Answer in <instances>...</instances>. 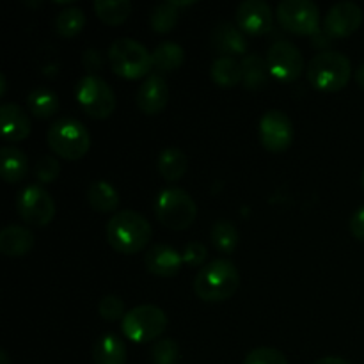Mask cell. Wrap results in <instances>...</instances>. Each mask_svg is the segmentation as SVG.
<instances>
[{"mask_svg":"<svg viewBox=\"0 0 364 364\" xmlns=\"http://www.w3.org/2000/svg\"><path fill=\"white\" fill-rule=\"evenodd\" d=\"M153 237V228L144 215L124 210L114 213L107 223V240L110 247L123 255H135L149 244Z\"/></svg>","mask_w":364,"mask_h":364,"instance_id":"6da1fadb","label":"cell"},{"mask_svg":"<svg viewBox=\"0 0 364 364\" xmlns=\"http://www.w3.org/2000/svg\"><path fill=\"white\" fill-rule=\"evenodd\" d=\"M240 287V272L230 259H213L194 279V291L205 302H223L233 297Z\"/></svg>","mask_w":364,"mask_h":364,"instance_id":"7a4b0ae2","label":"cell"},{"mask_svg":"<svg viewBox=\"0 0 364 364\" xmlns=\"http://www.w3.org/2000/svg\"><path fill=\"white\" fill-rule=\"evenodd\" d=\"M352 77V64L345 53L326 50L309 60L308 80L318 91L336 92L347 87Z\"/></svg>","mask_w":364,"mask_h":364,"instance_id":"3957f363","label":"cell"},{"mask_svg":"<svg viewBox=\"0 0 364 364\" xmlns=\"http://www.w3.org/2000/svg\"><path fill=\"white\" fill-rule=\"evenodd\" d=\"M50 149L66 160H80L91 148V135L87 128L73 117L57 119L46 135Z\"/></svg>","mask_w":364,"mask_h":364,"instance_id":"277c9868","label":"cell"},{"mask_svg":"<svg viewBox=\"0 0 364 364\" xmlns=\"http://www.w3.org/2000/svg\"><path fill=\"white\" fill-rule=\"evenodd\" d=\"M109 63L112 71L123 78H141L148 75L153 68V57L144 45L132 38H121L110 45Z\"/></svg>","mask_w":364,"mask_h":364,"instance_id":"5b68a950","label":"cell"},{"mask_svg":"<svg viewBox=\"0 0 364 364\" xmlns=\"http://www.w3.org/2000/svg\"><path fill=\"white\" fill-rule=\"evenodd\" d=\"M155 215L162 226L181 231L192 226L198 217V206L191 194L181 188H166L156 198Z\"/></svg>","mask_w":364,"mask_h":364,"instance_id":"8992f818","label":"cell"},{"mask_svg":"<svg viewBox=\"0 0 364 364\" xmlns=\"http://www.w3.org/2000/svg\"><path fill=\"white\" fill-rule=\"evenodd\" d=\"M167 327V315L159 306L144 304L130 309L124 315L121 329L134 343H148L156 340Z\"/></svg>","mask_w":364,"mask_h":364,"instance_id":"52a82bcc","label":"cell"},{"mask_svg":"<svg viewBox=\"0 0 364 364\" xmlns=\"http://www.w3.org/2000/svg\"><path fill=\"white\" fill-rule=\"evenodd\" d=\"M75 95L84 112L92 119H107L116 109V95L112 87L96 75H85L80 78Z\"/></svg>","mask_w":364,"mask_h":364,"instance_id":"ba28073f","label":"cell"},{"mask_svg":"<svg viewBox=\"0 0 364 364\" xmlns=\"http://www.w3.org/2000/svg\"><path fill=\"white\" fill-rule=\"evenodd\" d=\"M16 210L28 226L43 228L55 217V201L43 187L28 185L18 194Z\"/></svg>","mask_w":364,"mask_h":364,"instance_id":"9c48e42d","label":"cell"},{"mask_svg":"<svg viewBox=\"0 0 364 364\" xmlns=\"http://www.w3.org/2000/svg\"><path fill=\"white\" fill-rule=\"evenodd\" d=\"M277 20L288 32L308 36L318 28L320 11L309 0H283L277 6Z\"/></svg>","mask_w":364,"mask_h":364,"instance_id":"30bf717a","label":"cell"},{"mask_svg":"<svg viewBox=\"0 0 364 364\" xmlns=\"http://www.w3.org/2000/svg\"><path fill=\"white\" fill-rule=\"evenodd\" d=\"M267 66L270 75L277 80L294 82L304 70V59L294 43L276 41L267 52Z\"/></svg>","mask_w":364,"mask_h":364,"instance_id":"8fae6325","label":"cell"},{"mask_svg":"<svg viewBox=\"0 0 364 364\" xmlns=\"http://www.w3.org/2000/svg\"><path fill=\"white\" fill-rule=\"evenodd\" d=\"M259 141L270 153H283L294 142V124L281 110H269L259 121Z\"/></svg>","mask_w":364,"mask_h":364,"instance_id":"7c38bea8","label":"cell"},{"mask_svg":"<svg viewBox=\"0 0 364 364\" xmlns=\"http://www.w3.org/2000/svg\"><path fill=\"white\" fill-rule=\"evenodd\" d=\"M237 25L242 32L251 36H263L272 28V7L265 0H245L237 7Z\"/></svg>","mask_w":364,"mask_h":364,"instance_id":"4fadbf2b","label":"cell"},{"mask_svg":"<svg viewBox=\"0 0 364 364\" xmlns=\"http://www.w3.org/2000/svg\"><path fill=\"white\" fill-rule=\"evenodd\" d=\"M363 23V9L355 2H338L327 11L326 32L333 38H348Z\"/></svg>","mask_w":364,"mask_h":364,"instance_id":"5bb4252c","label":"cell"},{"mask_svg":"<svg viewBox=\"0 0 364 364\" xmlns=\"http://www.w3.org/2000/svg\"><path fill=\"white\" fill-rule=\"evenodd\" d=\"M169 102V85L162 75H149L137 91V105L148 116H156Z\"/></svg>","mask_w":364,"mask_h":364,"instance_id":"9a60e30c","label":"cell"},{"mask_svg":"<svg viewBox=\"0 0 364 364\" xmlns=\"http://www.w3.org/2000/svg\"><path fill=\"white\" fill-rule=\"evenodd\" d=\"M144 265L149 274L159 277H173L183 265V256L166 244H155L144 256Z\"/></svg>","mask_w":364,"mask_h":364,"instance_id":"2e32d148","label":"cell"},{"mask_svg":"<svg viewBox=\"0 0 364 364\" xmlns=\"http://www.w3.org/2000/svg\"><path fill=\"white\" fill-rule=\"evenodd\" d=\"M0 123H2L4 139L7 142H20L31 134L28 114L16 103H4L0 107Z\"/></svg>","mask_w":364,"mask_h":364,"instance_id":"e0dca14e","label":"cell"},{"mask_svg":"<svg viewBox=\"0 0 364 364\" xmlns=\"http://www.w3.org/2000/svg\"><path fill=\"white\" fill-rule=\"evenodd\" d=\"M212 45L220 57L242 55L247 52V41H245L244 32L233 23H219L212 34Z\"/></svg>","mask_w":364,"mask_h":364,"instance_id":"ac0fdd59","label":"cell"},{"mask_svg":"<svg viewBox=\"0 0 364 364\" xmlns=\"http://www.w3.org/2000/svg\"><path fill=\"white\" fill-rule=\"evenodd\" d=\"M34 247V233L28 228L11 226L0 231V252L9 258H20Z\"/></svg>","mask_w":364,"mask_h":364,"instance_id":"d6986e66","label":"cell"},{"mask_svg":"<svg viewBox=\"0 0 364 364\" xmlns=\"http://www.w3.org/2000/svg\"><path fill=\"white\" fill-rule=\"evenodd\" d=\"M28 173L27 155L16 146H4L0 149V174L7 183H18Z\"/></svg>","mask_w":364,"mask_h":364,"instance_id":"ffe728a7","label":"cell"},{"mask_svg":"<svg viewBox=\"0 0 364 364\" xmlns=\"http://www.w3.org/2000/svg\"><path fill=\"white\" fill-rule=\"evenodd\" d=\"M127 345L116 334H103L92 348L95 364H127Z\"/></svg>","mask_w":364,"mask_h":364,"instance_id":"44dd1931","label":"cell"},{"mask_svg":"<svg viewBox=\"0 0 364 364\" xmlns=\"http://www.w3.org/2000/svg\"><path fill=\"white\" fill-rule=\"evenodd\" d=\"M269 66L258 53H249L242 59V82L249 91H262L269 84Z\"/></svg>","mask_w":364,"mask_h":364,"instance_id":"7402d4cb","label":"cell"},{"mask_svg":"<svg viewBox=\"0 0 364 364\" xmlns=\"http://www.w3.org/2000/svg\"><path fill=\"white\" fill-rule=\"evenodd\" d=\"M87 203L100 213H112L119 206V194L109 181L96 180L87 187Z\"/></svg>","mask_w":364,"mask_h":364,"instance_id":"603a6c76","label":"cell"},{"mask_svg":"<svg viewBox=\"0 0 364 364\" xmlns=\"http://www.w3.org/2000/svg\"><path fill=\"white\" fill-rule=\"evenodd\" d=\"M28 112L38 119H48L59 112V96L48 87H36L27 96Z\"/></svg>","mask_w":364,"mask_h":364,"instance_id":"cb8c5ba5","label":"cell"},{"mask_svg":"<svg viewBox=\"0 0 364 364\" xmlns=\"http://www.w3.org/2000/svg\"><path fill=\"white\" fill-rule=\"evenodd\" d=\"M210 75L219 87L231 89L242 82V63H238L235 57H217Z\"/></svg>","mask_w":364,"mask_h":364,"instance_id":"d4e9b609","label":"cell"},{"mask_svg":"<svg viewBox=\"0 0 364 364\" xmlns=\"http://www.w3.org/2000/svg\"><path fill=\"white\" fill-rule=\"evenodd\" d=\"M187 155L178 148H167L160 153L159 162V173L164 180L167 181H178L185 173H187Z\"/></svg>","mask_w":364,"mask_h":364,"instance_id":"484cf974","label":"cell"},{"mask_svg":"<svg viewBox=\"0 0 364 364\" xmlns=\"http://www.w3.org/2000/svg\"><path fill=\"white\" fill-rule=\"evenodd\" d=\"M153 68L159 71H174L183 64L185 60V50L181 45L173 41H164L153 50Z\"/></svg>","mask_w":364,"mask_h":364,"instance_id":"4316f807","label":"cell"},{"mask_svg":"<svg viewBox=\"0 0 364 364\" xmlns=\"http://www.w3.org/2000/svg\"><path fill=\"white\" fill-rule=\"evenodd\" d=\"M95 13L103 23L121 25L132 13L130 0H96Z\"/></svg>","mask_w":364,"mask_h":364,"instance_id":"83f0119b","label":"cell"},{"mask_svg":"<svg viewBox=\"0 0 364 364\" xmlns=\"http://www.w3.org/2000/svg\"><path fill=\"white\" fill-rule=\"evenodd\" d=\"M210 237H212V242L217 247V251H220L223 255H231L237 249L238 238H240L238 237V230L230 220H217L212 226Z\"/></svg>","mask_w":364,"mask_h":364,"instance_id":"f1b7e54d","label":"cell"},{"mask_svg":"<svg viewBox=\"0 0 364 364\" xmlns=\"http://www.w3.org/2000/svg\"><path fill=\"white\" fill-rule=\"evenodd\" d=\"M85 14L78 7H68L60 11L55 18V31L63 38H73L84 28Z\"/></svg>","mask_w":364,"mask_h":364,"instance_id":"f546056e","label":"cell"},{"mask_svg":"<svg viewBox=\"0 0 364 364\" xmlns=\"http://www.w3.org/2000/svg\"><path fill=\"white\" fill-rule=\"evenodd\" d=\"M178 7L174 6L173 0L169 2L159 4L155 9L151 11V27L153 31L159 34H166L171 32L178 23Z\"/></svg>","mask_w":364,"mask_h":364,"instance_id":"4dcf8cb0","label":"cell"},{"mask_svg":"<svg viewBox=\"0 0 364 364\" xmlns=\"http://www.w3.org/2000/svg\"><path fill=\"white\" fill-rule=\"evenodd\" d=\"M151 358L155 364H174L180 358V347L174 340L166 338V340L156 341L151 350Z\"/></svg>","mask_w":364,"mask_h":364,"instance_id":"1f68e13d","label":"cell"},{"mask_svg":"<svg viewBox=\"0 0 364 364\" xmlns=\"http://www.w3.org/2000/svg\"><path fill=\"white\" fill-rule=\"evenodd\" d=\"M98 313L103 320L107 322H116V320L124 318V302L123 299L117 297V295H107L100 301L98 304Z\"/></svg>","mask_w":364,"mask_h":364,"instance_id":"d6a6232c","label":"cell"},{"mask_svg":"<svg viewBox=\"0 0 364 364\" xmlns=\"http://www.w3.org/2000/svg\"><path fill=\"white\" fill-rule=\"evenodd\" d=\"M244 364H288V359L284 358L283 352L276 348L259 347L245 355Z\"/></svg>","mask_w":364,"mask_h":364,"instance_id":"836d02e7","label":"cell"},{"mask_svg":"<svg viewBox=\"0 0 364 364\" xmlns=\"http://www.w3.org/2000/svg\"><path fill=\"white\" fill-rule=\"evenodd\" d=\"M60 166L57 162L55 156L52 155H43L41 159L36 162L34 167V176L38 178L39 183H52L59 176Z\"/></svg>","mask_w":364,"mask_h":364,"instance_id":"e575fe53","label":"cell"},{"mask_svg":"<svg viewBox=\"0 0 364 364\" xmlns=\"http://www.w3.org/2000/svg\"><path fill=\"white\" fill-rule=\"evenodd\" d=\"M183 262L191 267H199L205 263L206 256H208V251L203 244L199 242H191V244L185 245L183 249Z\"/></svg>","mask_w":364,"mask_h":364,"instance_id":"d590c367","label":"cell"},{"mask_svg":"<svg viewBox=\"0 0 364 364\" xmlns=\"http://www.w3.org/2000/svg\"><path fill=\"white\" fill-rule=\"evenodd\" d=\"M84 66H85V70H87L91 75L95 73V71L102 70V68H103L102 53H100L98 50H95V48L85 50V53H84Z\"/></svg>","mask_w":364,"mask_h":364,"instance_id":"8d00e7d4","label":"cell"},{"mask_svg":"<svg viewBox=\"0 0 364 364\" xmlns=\"http://www.w3.org/2000/svg\"><path fill=\"white\" fill-rule=\"evenodd\" d=\"M350 231L359 242H364V205L355 210L350 219Z\"/></svg>","mask_w":364,"mask_h":364,"instance_id":"74e56055","label":"cell"},{"mask_svg":"<svg viewBox=\"0 0 364 364\" xmlns=\"http://www.w3.org/2000/svg\"><path fill=\"white\" fill-rule=\"evenodd\" d=\"M313 364H352V363H348L347 359L336 358V355H329V358H322V359H318V361H315Z\"/></svg>","mask_w":364,"mask_h":364,"instance_id":"f35d334b","label":"cell"},{"mask_svg":"<svg viewBox=\"0 0 364 364\" xmlns=\"http://www.w3.org/2000/svg\"><path fill=\"white\" fill-rule=\"evenodd\" d=\"M355 80H358L359 87L364 89V63L358 68V71H355Z\"/></svg>","mask_w":364,"mask_h":364,"instance_id":"ab89813d","label":"cell"},{"mask_svg":"<svg viewBox=\"0 0 364 364\" xmlns=\"http://www.w3.org/2000/svg\"><path fill=\"white\" fill-rule=\"evenodd\" d=\"M6 87H7V84H6V75H0V96H6Z\"/></svg>","mask_w":364,"mask_h":364,"instance_id":"60d3db41","label":"cell"},{"mask_svg":"<svg viewBox=\"0 0 364 364\" xmlns=\"http://www.w3.org/2000/svg\"><path fill=\"white\" fill-rule=\"evenodd\" d=\"M0 364H11L9 363V355H7L6 350L0 352Z\"/></svg>","mask_w":364,"mask_h":364,"instance_id":"b9f144b4","label":"cell"},{"mask_svg":"<svg viewBox=\"0 0 364 364\" xmlns=\"http://www.w3.org/2000/svg\"><path fill=\"white\" fill-rule=\"evenodd\" d=\"M361 187H363V191H364V171H363V174H361Z\"/></svg>","mask_w":364,"mask_h":364,"instance_id":"7bdbcfd3","label":"cell"}]
</instances>
